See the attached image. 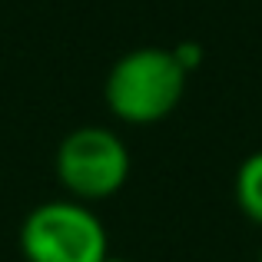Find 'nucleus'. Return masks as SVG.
<instances>
[{
  "label": "nucleus",
  "instance_id": "nucleus-4",
  "mask_svg": "<svg viewBox=\"0 0 262 262\" xmlns=\"http://www.w3.org/2000/svg\"><path fill=\"white\" fill-rule=\"evenodd\" d=\"M236 203L249 223L262 226V149L246 156L236 169Z\"/></svg>",
  "mask_w": 262,
  "mask_h": 262
},
{
  "label": "nucleus",
  "instance_id": "nucleus-3",
  "mask_svg": "<svg viewBox=\"0 0 262 262\" xmlns=\"http://www.w3.org/2000/svg\"><path fill=\"white\" fill-rule=\"evenodd\" d=\"M57 176L77 203L106 199L123 189L129 176V149L103 126H80L63 136L57 149Z\"/></svg>",
  "mask_w": 262,
  "mask_h": 262
},
{
  "label": "nucleus",
  "instance_id": "nucleus-1",
  "mask_svg": "<svg viewBox=\"0 0 262 262\" xmlns=\"http://www.w3.org/2000/svg\"><path fill=\"white\" fill-rule=\"evenodd\" d=\"M186 77L189 73L179 67L173 50L140 47V50L123 53L113 63L103 93L113 116L133 126H149V123L166 120L179 106L186 93Z\"/></svg>",
  "mask_w": 262,
  "mask_h": 262
},
{
  "label": "nucleus",
  "instance_id": "nucleus-6",
  "mask_svg": "<svg viewBox=\"0 0 262 262\" xmlns=\"http://www.w3.org/2000/svg\"><path fill=\"white\" fill-rule=\"evenodd\" d=\"M103 262H129V259H113V256H106Z\"/></svg>",
  "mask_w": 262,
  "mask_h": 262
},
{
  "label": "nucleus",
  "instance_id": "nucleus-2",
  "mask_svg": "<svg viewBox=\"0 0 262 262\" xmlns=\"http://www.w3.org/2000/svg\"><path fill=\"white\" fill-rule=\"evenodd\" d=\"M20 249L27 262H103L106 229L77 199L43 203L24 219Z\"/></svg>",
  "mask_w": 262,
  "mask_h": 262
},
{
  "label": "nucleus",
  "instance_id": "nucleus-7",
  "mask_svg": "<svg viewBox=\"0 0 262 262\" xmlns=\"http://www.w3.org/2000/svg\"><path fill=\"white\" fill-rule=\"evenodd\" d=\"M259 262H262V252H259Z\"/></svg>",
  "mask_w": 262,
  "mask_h": 262
},
{
  "label": "nucleus",
  "instance_id": "nucleus-5",
  "mask_svg": "<svg viewBox=\"0 0 262 262\" xmlns=\"http://www.w3.org/2000/svg\"><path fill=\"white\" fill-rule=\"evenodd\" d=\"M173 57L179 60V67H183L186 73H192L199 63H203V47H199V43H179L173 50Z\"/></svg>",
  "mask_w": 262,
  "mask_h": 262
}]
</instances>
